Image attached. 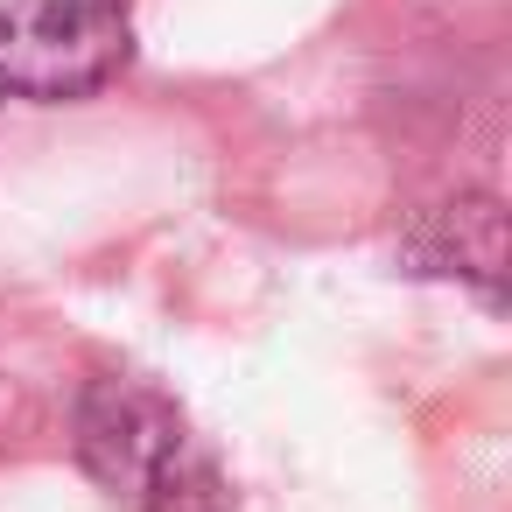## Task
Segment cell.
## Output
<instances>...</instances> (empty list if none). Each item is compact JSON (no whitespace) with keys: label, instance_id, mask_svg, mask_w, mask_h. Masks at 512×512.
<instances>
[{"label":"cell","instance_id":"6da1fadb","mask_svg":"<svg viewBox=\"0 0 512 512\" xmlns=\"http://www.w3.org/2000/svg\"><path fill=\"white\" fill-rule=\"evenodd\" d=\"M127 57V0H8L0 8V99L64 106L120 78Z\"/></svg>","mask_w":512,"mask_h":512},{"label":"cell","instance_id":"7a4b0ae2","mask_svg":"<svg viewBox=\"0 0 512 512\" xmlns=\"http://www.w3.org/2000/svg\"><path fill=\"white\" fill-rule=\"evenodd\" d=\"M190 449V428L176 414L169 393H155L148 379H92L85 400H78V456L85 470L113 491V498H141L155 484V470L169 456Z\"/></svg>","mask_w":512,"mask_h":512},{"label":"cell","instance_id":"3957f363","mask_svg":"<svg viewBox=\"0 0 512 512\" xmlns=\"http://www.w3.org/2000/svg\"><path fill=\"white\" fill-rule=\"evenodd\" d=\"M491 232H505V225H498V204H491V197L449 204V211L435 218V246H428L421 260H428V267H442V274H463V281H477L484 295H498L505 239H491Z\"/></svg>","mask_w":512,"mask_h":512},{"label":"cell","instance_id":"277c9868","mask_svg":"<svg viewBox=\"0 0 512 512\" xmlns=\"http://www.w3.org/2000/svg\"><path fill=\"white\" fill-rule=\"evenodd\" d=\"M134 512H232V505H225V477L211 470V456L183 449L155 470V484L134 498Z\"/></svg>","mask_w":512,"mask_h":512}]
</instances>
